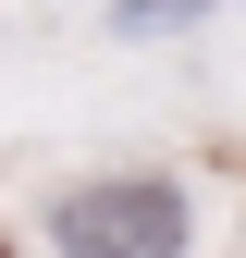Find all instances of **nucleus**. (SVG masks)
Wrapping results in <instances>:
<instances>
[{"instance_id": "f257e3e1", "label": "nucleus", "mask_w": 246, "mask_h": 258, "mask_svg": "<svg viewBox=\"0 0 246 258\" xmlns=\"http://www.w3.org/2000/svg\"><path fill=\"white\" fill-rule=\"evenodd\" d=\"M61 258H184V197L172 184H74L61 197Z\"/></svg>"}]
</instances>
